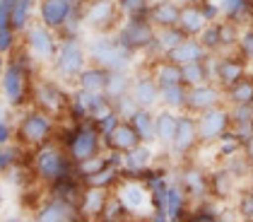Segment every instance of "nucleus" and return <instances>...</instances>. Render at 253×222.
Wrapping results in <instances>:
<instances>
[{"mask_svg":"<svg viewBox=\"0 0 253 222\" xmlns=\"http://www.w3.org/2000/svg\"><path fill=\"white\" fill-rule=\"evenodd\" d=\"M39 68L41 65L22 44L12 56H7V65L0 75V97L12 111H22L32 104V89Z\"/></svg>","mask_w":253,"mask_h":222,"instance_id":"1","label":"nucleus"},{"mask_svg":"<svg viewBox=\"0 0 253 222\" xmlns=\"http://www.w3.org/2000/svg\"><path fill=\"white\" fill-rule=\"evenodd\" d=\"M56 142L60 147H65V152L70 155V160L75 164L104 152V135H101V131L92 119H87V121H65V126H58Z\"/></svg>","mask_w":253,"mask_h":222,"instance_id":"2","label":"nucleus"},{"mask_svg":"<svg viewBox=\"0 0 253 222\" xmlns=\"http://www.w3.org/2000/svg\"><path fill=\"white\" fill-rule=\"evenodd\" d=\"M60 119H56L53 114L43 111L39 106L29 104L27 109H22L17 123H15V142H20L22 147L27 150H34L43 142L56 140V133H58Z\"/></svg>","mask_w":253,"mask_h":222,"instance_id":"3","label":"nucleus"},{"mask_svg":"<svg viewBox=\"0 0 253 222\" xmlns=\"http://www.w3.org/2000/svg\"><path fill=\"white\" fill-rule=\"evenodd\" d=\"M29 167H32L37 181L43 183V186H51L53 181H58V179L75 172V162L70 160L65 147H60L56 140L34 147L32 155H29Z\"/></svg>","mask_w":253,"mask_h":222,"instance_id":"4","label":"nucleus"},{"mask_svg":"<svg viewBox=\"0 0 253 222\" xmlns=\"http://www.w3.org/2000/svg\"><path fill=\"white\" fill-rule=\"evenodd\" d=\"M87 56L89 63H97L109 73H130L135 65V56L118 44L114 32H97L87 41Z\"/></svg>","mask_w":253,"mask_h":222,"instance_id":"5","label":"nucleus"},{"mask_svg":"<svg viewBox=\"0 0 253 222\" xmlns=\"http://www.w3.org/2000/svg\"><path fill=\"white\" fill-rule=\"evenodd\" d=\"M89 63L87 56V44L82 39H60L58 53L51 63V73L65 85H75L78 75L84 70V65Z\"/></svg>","mask_w":253,"mask_h":222,"instance_id":"6","label":"nucleus"},{"mask_svg":"<svg viewBox=\"0 0 253 222\" xmlns=\"http://www.w3.org/2000/svg\"><path fill=\"white\" fill-rule=\"evenodd\" d=\"M109 111H114V101L109 99L104 92H87V89L75 87L70 92L65 121H87V119L97 121Z\"/></svg>","mask_w":253,"mask_h":222,"instance_id":"7","label":"nucleus"},{"mask_svg":"<svg viewBox=\"0 0 253 222\" xmlns=\"http://www.w3.org/2000/svg\"><path fill=\"white\" fill-rule=\"evenodd\" d=\"M60 37L58 32H53L51 27L41 24L39 20H34L24 32H22V46L34 56V61L39 65H51L56 53H58Z\"/></svg>","mask_w":253,"mask_h":222,"instance_id":"8","label":"nucleus"},{"mask_svg":"<svg viewBox=\"0 0 253 222\" xmlns=\"http://www.w3.org/2000/svg\"><path fill=\"white\" fill-rule=\"evenodd\" d=\"M68 101H70V92L65 89V82H60L56 75L53 78L37 75L34 89H32V104L34 106L53 114L56 119H63L65 111H68Z\"/></svg>","mask_w":253,"mask_h":222,"instance_id":"9","label":"nucleus"},{"mask_svg":"<svg viewBox=\"0 0 253 222\" xmlns=\"http://www.w3.org/2000/svg\"><path fill=\"white\" fill-rule=\"evenodd\" d=\"M114 34L128 53L137 56V53H145L147 46L155 41L157 27L150 22V17H123Z\"/></svg>","mask_w":253,"mask_h":222,"instance_id":"10","label":"nucleus"},{"mask_svg":"<svg viewBox=\"0 0 253 222\" xmlns=\"http://www.w3.org/2000/svg\"><path fill=\"white\" fill-rule=\"evenodd\" d=\"M198 121V138H200V147H212L227 131H232V111L229 104H219L208 111H200L195 116Z\"/></svg>","mask_w":253,"mask_h":222,"instance_id":"11","label":"nucleus"},{"mask_svg":"<svg viewBox=\"0 0 253 222\" xmlns=\"http://www.w3.org/2000/svg\"><path fill=\"white\" fill-rule=\"evenodd\" d=\"M200 150V138H198V121L195 114L191 111H178V123H176V135L171 142L169 155L164 157H174L178 164L186 160H193V152Z\"/></svg>","mask_w":253,"mask_h":222,"instance_id":"12","label":"nucleus"},{"mask_svg":"<svg viewBox=\"0 0 253 222\" xmlns=\"http://www.w3.org/2000/svg\"><path fill=\"white\" fill-rule=\"evenodd\" d=\"M82 15H84V27L92 34L116 32V27L123 20L116 0H84L82 2Z\"/></svg>","mask_w":253,"mask_h":222,"instance_id":"13","label":"nucleus"},{"mask_svg":"<svg viewBox=\"0 0 253 222\" xmlns=\"http://www.w3.org/2000/svg\"><path fill=\"white\" fill-rule=\"evenodd\" d=\"M176 181L183 186L191 203H200L210 198V169H205L200 162L186 160L176 167Z\"/></svg>","mask_w":253,"mask_h":222,"instance_id":"14","label":"nucleus"},{"mask_svg":"<svg viewBox=\"0 0 253 222\" xmlns=\"http://www.w3.org/2000/svg\"><path fill=\"white\" fill-rule=\"evenodd\" d=\"M121 201L126 203V208L133 213V218H147L152 215V193L140 179H121L116 188H114Z\"/></svg>","mask_w":253,"mask_h":222,"instance_id":"15","label":"nucleus"},{"mask_svg":"<svg viewBox=\"0 0 253 222\" xmlns=\"http://www.w3.org/2000/svg\"><path fill=\"white\" fill-rule=\"evenodd\" d=\"M249 73H251V65L239 51H224L214 56V82L222 89L232 87L234 82L246 78Z\"/></svg>","mask_w":253,"mask_h":222,"instance_id":"16","label":"nucleus"},{"mask_svg":"<svg viewBox=\"0 0 253 222\" xmlns=\"http://www.w3.org/2000/svg\"><path fill=\"white\" fill-rule=\"evenodd\" d=\"M82 2L75 0H39L37 2V20L46 27H51L53 32H60L65 27V22L70 20Z\"/></svg>","mask_w":253,"mask_h":222,"instance_id":"17","label":"nucleus"},{"mask_svg":"<svg viewBox=\"0 0 253 222\" xmlns=\"http://www.w3.org/2000/svg\"><path fill=\"white\" fill-rule=\"evenodd\" d=\"M224 104V89L217 85V82L208 80L200 82V85H193L188 87V94H186V111L191 114H200V111H208L212 106H219Z\"/></svg>","mask_w":253,"mask_h":222,"instance_id":"18","label":"nucleus"},{"mask_svg":"<svg viewBox=\"0 0 253 222\" xmlns=\"http://www.w3.org/2000/svg\"><path fill=\"white\" fill-rule=\"evenodd\" d=\"M34 220L37 222H78L82 220V213H80L78 205L56 198V196H46L41 205L34 210Z\"/></svg>","mask_w":253,"mask_h":222,"instance_id":"19","label":"nucleus"},{"mask_svg":"<svg viewBox=\"0 0 253 222\" xmlns=\"http://www.w3.org/2000/svg\"><path fill=\"white\" fill-rule=\"evenodd\" d=\"M239 186H241V181L222 162H217L210 169V198H214L217 203H229L234 198H239V193H241Z\"/></svg>","mask_w":253,"mask_h":222,"instance_id":"20","label":"nucleus"},{"mask_svg":"<svg viewBox=\"0 0 253 222\" xmlns=\"http://www.w3.org/2000/svg\"><path fill=\"white\" fill-rule=\"evenodd\" d=\"M157 162L155 145L140 142L133 150L123 152V167H121V179H140V174Z\"/></svg>","mask_w":253,"mask_h":222,"instance_id":"21","label":"nucleus"},{"mask_svg":"<svg viewBox=\"0 0 253 222\" xmlns=\"http://www.w3.org/2000/svg\"><path fill=\"white\" fill-rule=\"evenodd\" d=\"M130 94L145 109H157L159 106V85H157V80L152 78L150 70H140V73L133 75Z\"/></svg>","mask_w":253,"mask_h":222,"instance_id":"22","label":"nucleus"},{"mask_svg":"<svg viewBox=\"0 0 253 222\" xmlns=\"http://www.w3.org/2000/svg\"><path fill=\"white\" fill-rule=\"evenodd\" d=\"M176 123H178V111L164 109V106H157L155 109L157 147L164 155H169V150H171V142H174V135H176Z\"/></svg>","mask_w":253,"mask_h":222,"instance_id":"23","label":"nucleus"},{"mask_svg":"<svg viewBox=\"0 0 253 222\" xmlns=\"http://www.w3.org/2000/svg\"><path fill=\"white\" fill-rule=\"evenodd\" d=\"M114 191L109 188H97V186H84V193H82V201H80V213H82V220H101L104 215V208L111 198Z\"/></svg>","mask_w":253,"mask_h":222,"instance_id":"24","label":"nucleus"},{"mask_svg":"<svg viewBox=\"0 0 253 222\" xmlns=\"http://www.w3.org/2000/svg\"><path fill=\"white\" fill-rule=\"evenodd\" d=\"M140 135H137V131L133 128V123L130 121H121L109 133V135H104V150H116V152H128V150H133L135 145H140Z\"/></svg>","mask_w":253,"mask_h":222,"instance_id":"25","label":"nucleus"},{"mask_svg":"<svg viewBox=\"0 0 253 222\" xmlns=\"http://www.w3.org/2000/svg\"><path fill=\"white\" fill-rule=\"evenodd\" d=\"M191 198L188 193L183 191V186L171 179L169 183V191H167V210H169V222H181V220H188L191 215Z\"/></svg>","mask_w":253,"mask_h":222,"instance_id":"26","label":"nucleus"},{"mask_svg":"<svg viewBox=\"0 0 253 222\" xmlns=\"http://www.w3.org/2000/svg\"><path fill=\"white\" fill-rule=\"evenodd\" d=\"M48 193L51 196H56V198H63V201L73 203V205H78L80 208V201H82V193H84V183L80 179L78 169L73 172V174H68V177H63L58 181H53L48 186Z\"/></svg>","mask_w":253,"mask_h":222,"instance_id":"27","label":"nucleus"},{"mask_svg":"<svg viewBox=\"0 0 253 222\" xmlns=\"http://www.w3.org/2000/svg\"><path fill=\"white\" fill-rule=\"evenodd\" d=\"M178 15H181V2L176 0H152L147 17L157 29L162 27H176L178 24Z\"/></svg>","mask_w":253,"mask_h":222,"instance_id":"28","label":"nucleus"},{"mask_svg":"<svg viewBox=\"0 0 253 222\" xmlns=\"http://www.w3.org/2000/svg\"><path fill=\"white\" fill-rule=\"evenodd\" d=\"M152 78L157 80L159 87H169V85H183V65L169 61V58H159V61L147 63Z\"/></svg>","mask_w":253,"mask_h":222,"instance_id":"29","label":"nucleus"},{"mask_svg":"<svg viewBox=\"0 0 253 222\" xmlns=\"http://www.w3.org/2000/svg\"><path fill=\"white\" fill-rule=\"evenodd\" d=\"M205 56H208V51L200 46L198 37H186V39L176 46V48H171V51L167 53V58H169V61H174V63H178V65H188V63L203 61Z\"/></svg>","mask_w":253,"mask_h":222,"instance_id":"30","label":"nucleus"},{"mask_svg":"<svg viewBox=\"0 0 253 222\" xmlns=\"http://www.w3.org/2000/svg\"><path fill=\"white\" fill-rule=\"evenodd\" d=\"M109 75H111V73H109L106 68H101L97 63H87L84 70L80 73L78 80H75V87L87 89V92H104V89H106Z\"/></svg>","mask_w":253,"mask_h":222,"instance_id":"31","label":"nucleus"},{"mask_svg":"<svg viewBox=\"0 0 253 222\" xmlns=\"http://www.w3.org/2000/svg\"><path fill=\"white\" fill-rule=\"evenodd\" d=\"M178 27L188 34V37H198L205 27L208 20L203 17L200 12V5L198 2H188V5H181V15H178Z\"/></svg>","mask_w":253,"mask_h":222,"instance_id":"32","label":"nucleus"},{"mask_svg":"<svg viewBox=\"0 0 253 222\" xmlns=\"http://www.w3.org/2000/svg\"><path fill=\"white\" fill-rule=\"evenodd\" d=\"M37 2L39 0H15L12 2V10H10V24L12 29L24 32L32 22L37 20Z\"/></svg>","mask_w":253,"mask_h":222,"instance_id":"33","label":"nucleus"},{"mask_svg":"<svg viewBox=\"0 0 253 222\" xmlns=\"http://www.w3.org/2000/svg\"><path fill=\"white\" fill-rule=\"evenodd\" d=\"M133 128L137 131L140 140L142 142H150V145H157V131H155V109H145L140 106L135 114H133Z\"/></svg>","mask_w":253,"mask_h":222,"instance_id":"34","label":"nucleus"},{"mask_svg":"<svg viewBox=\"0 0 253 222\" xmlns=\"http://www.w3.org/2000/svg\"><path fill=\"white\" fill-rule=\"evenodd\" d=\"M222 20H232L239 24L253 22V2L251 0H219Z\"/></svg>","mask_w":253,"mask_h":222,"instance_id":"35","label":"nucleus"},{"mask_svg":"<svg viewBox=\"0 0 253 222\" xmlns=\"http://www.w3.org/2000/svg\"><path fill=\"white\" fill-rule=\"evenodd\" d=\"M224 104H253V75L249 73L246 78L234 82L232 87L224 89Z\"/></svg>","mask_w":253,"mask_h":222,"instance_id":"36","label":"nucleus"},{"mask_svg":"<svg viewBox=\"0 0 253 222\" xmlns=\"http://www.w3.org/2000/svg\"><path fill=\"white\" fill-rule=\"evenodd\" d=\"M186 94H188V87L186 85L159 87V106L171 109V111H183L186 109Z\"/></svg>","mask_w":253,"mask_h":222,"instance_id":"37","label":"nucleus"},{"mask_svg":"<svg viewBox=\"0 0 253 222\" xmlns=\"http://www.w3.org/2000/svg\"><path fill=\"white\" fill-rule=\"evenodd\" d=\"M82 183H84V186H97V188H109V191H114L118 183H121V169L114 167V164H106L104 169H99L97 174L84 177Z\"/></svg>","mask_w":253,"mask_h":222,"instance_id":"38","label":"nucleus"},{"mask_svg":"<svg viewBox=\"0 0 253 222\" xmlns=\"http://www.w3.org/2000/svg\"><path fill=\"white\" fill-rule=\"evenodd\" d=\"M188 220H193V222H217V220H222V203L217 205L214 198H205V201H200V203H193V205H191V215H188Z\"/></svg>","mask_w":253,"mask_h":222,"instance_id":"39","label":"nucleus"},{"mask_svg":"<svg viewBox=\"0 0 253 222\" xmlns=\"http://www.w3.org/2000/svg\"><path fill=\"white\" fill-rule=\"evenodd\" d=\"M214 147V157H217V162L227 160V157H232V155H239V152H244V140L236 135V131H227L219 140L212 145Z\"/></svg>","mask_w":253,"mask_h":222,"instance_id":"40","label":"nucleus"},{"mask_svg":"<svg viewBox=\"0 0 253 222\" xmlns=\"http://www.w3.org/2000/svg\"><path fill=\"white\" fill-rule=\"evenodd\" d=\"M24 152L27 147H22L20 142H10V145H0V177L7 174L12 167H17L24 162Z\"/></svg>","mask_w":253,"mask_h":222,"instance_id":"41","label":"nucleus"},{"mask_svg":"<svg viewBox=\"0 0 253 222\" xmlns=\"http://www.w3.org/2000/svg\"><path fill=\"white\" fill-rule=\"evenodd\" d=\"M130 85H133V75H130V73H111L109 80H106L104 94L111 101H116L118 97H123V94L130 92Z\"/></svg>","mask_w":253,"mask_h":222,"instance_id":"42","label":"nucleus"},{"mask_svg":"<svg viewBox=\"0 0 253 222\" xmlns=\"http://www.w3.org/2000/svg\"><path fill=\"white\" fill-rule=\"evenodd\" d=\"M198 41H200V46L208 51V53H222V34H219V22H212V24H208L200 34H198Z\"/></svg>","mask_w":253,"mask_h":222,"instance_id":"43","label":"nucleus"},{"mask_svg":"<svg viewBox=\"0 0 253 222\" xmlns=\"http://www.w3.org/2000/svg\"><path fill=\"white\" fill-rule=\"evenodd\" d=\"M130 218H133V213L126 208V203L121 201L116 193H111V198H109L106 208H104L101 220L104 222H123V220H130Z\"/></svg>","mask_w":253,"mask_h":222,"instance_id":"44","label":"nucleus"},{"mask_svg":"<svg viewBox=\"0 0 253 222\" xmlns=\"http://www.w3.org/2000/svg\"><path fill=\"white\" fill-rule=\"evenodd\" d=\"M219 34H222V53L224 51H236L239 34H241V24L232 20H219Z\"/></svg>","mask_w":253,"mask_h":222,"instance_id":"45","label":"nucleus"},{"mask_svg":"<svg viewBox=\"0 0 253 222\" xmlns=\"http://www.w3.org/2000/svg\"><path fill=\"white\" fill-rule=\"evenodd\" d=\"M222 164L232 172L234 177L239 179V181H244V179H249V177H253L251 172V164H249V160H246V155L244 152H239V155H232V157H227V160H222Z\"/></svg>","mask_w":253,"mask_h":222,"instance_id":"46","label":"nucleus"},{"mask_svg":"<svg viewBox=\"0 0 253 222\" xmlns=\"http://www.w3.org/2000/svg\"><path fill=\"white\" fill-rule=\"evenodd\" d=\"M22 44V34L12 27H0V53L2 56H12Z\"/></svg>","mask_w":253,"mask_h":222,"instance_id":"47","label":"nucleus"},{"mask_svg":"<svg viewBox=\"0 0 253 222\" xmlns=\"http://www.w3.org/2000/svg\"><path fill=\"white\" fill-rule=\"evenodd\" d=\"M123 17H147L152 0H116Z\"/></svg>","mask_w":253,"mask_h":222,"instance_id":"48","label":"nucleus"},{"mask_svg":"<svg viewBox=\"0 0 253 222\" xmlns=\"http://www.w3.org/2000/svg\"><path fill=\"white\" fill-rule=\"evenodd\" d=\"M236 51L249 61V65H253V22L241 24V34H239V46Z\"/></svg>","mask_w":253,"mask_h":222,"instance_id":"49","label":"nucleus"},{"mask_svg":"<svg viewBox=\"0 0 253 222\" xmlns=\"http://www.w3.org/2000/svg\"><path fill=\"white\" fill-rule=\"evenodd\" d=\"M106 164H109V157H106V150H104V152H99L94 157H89V160L75 164V169H78L80 179H84V177H89V174H97L99 169H104Z\"/></svg>","mask_w":253,"mask_h":222,"instance_id":"50","label":"nucleus"},{"mask_svg":"<svg viewBox=\"0 0 253 222\" xmlns=\"http://www.w3.org/2000/svg\"><path fill=\"white\" fill-rule=\"evenodd\" d=\"M114 109H116V114L123 119V121H130V119H133V114L140 109V104H137L135 97L128 92V94H123V97H118V99L114 101Z\"/></svg>","mask_w":253,"mask_h":222,"instance_id":"51","label":"nucleus"},{"mask_svg":"<svg viewBox=\"0 0 253 222\" xmlns=\"http://www.w3.org/2000/svg\"><path fill=\"white\" fill-rule=\"evenodd\" d=\"M236 215H239L241 220L253 222V183L246 191L239 193V198H236Z\"/></svg>","mask_w":253,"mask_h":222,"instance_id":"52","label":"nucleus"},{"mask_svg":"<svg viewBox=\"0 0 253 222\" xmlns=\"http://www.w3.org/2000/svg\"><path fill=\"white\" fill-rule=\"evenodd\" d=\"M198 5H200V12H203V17L208 20V24L222 20V7H219V0H200Z\"/></svg>","mask_w":253,"mask_h":222,"instance_id":"53","label":"nucleus"},{"mask_svg":"<svg viewBox=\"0 0 253 222\" xmlns=\"http://www.w3.org/2000/svg\"><path fill=\"white\" fill-rule=\"evenodd\" d=\"M121 121H123V119L118 116V114H116V109H114V111L104 114L101 119H97L94 123H97V128L101 131V135H109V133H111V131H114V128H116V126H118Z\"/></svg>","mask_w":253,"mask_h":222,"instance_id":"54","label":"nucleus"},{"mask_svg":"<svg viewBox=\"0 0 253 222\" xmlns=\"http://www.w3.org/2000/svg\"><path fill=\"white\" fill-rule=\"evenodd\" d=\"M15 142V123L5 116H0V145Z\"/></svg>","mask_w":253,"mask_h":222,"instance_id":"55","label":"nucleus"},{"mask_svg":"<svg viewBox=\"0 0 253 222\" xmlns=\"http://www.w3.org/2000/svg\"><path fill=\"white\" fill-rule=\"evenodd\" d=\"M244 155H246V160H249V164H251V172H253V135L244 142Z\"/></svg>","mask_w":253,"mask_h":222,"instance_id":"56","label":"nucleus"},{"mask_svg":"<svg viewBox=\"0 0 253 222\" xmlns=\"http://www.w3.org/2000/svg\"><path fill=\"white\" fill-rule=\"evenodd\" d=\"M5 65H7V56H2V53H0V75H2V70H5Z\"/></svg>","mask_w":253,"mask_h":222,"instance_id":"57","label":"nucleus"},{"mask_svg":"<svg viewBox=\"0 0 253 222\" xmlns=\"http://www.w3.org/2000/svg\"><path fill=\"white\" fill-rule=\"evenodd\" d=\"M2 203H5V191H2V183H0V208H2Z\"/></svg>","mask_w":253,"mask_h":222,"instance_id":"58","label":"nucleus"},{"mask_svg":"<svg viewBox=\"0 0 253 222\" xmlns=\"http://www.w3.org/2000/svg\"><path fill=\"white\" fill-rule=\"evenodd\" d=\"M176 2H181V5H188V2H200V0H176Z\"/></svg>","mask_w":253,"mask_h":222,"instance_id":"59","label":"nucleus"},{"mask_svg":"<svg viewBox=\"0 0 253 222\" xmlns=\"http://www.w3.org/2000/svg\"><path fill=\"white\" fill-rule=\"evenodd\" d=\"M75 2H84V0H75Z\"/></svg>","mask_w":253,"mask_h":222,"instance_id":"60","label":"nucleus"},{"mask_svg":"<svg viewBox=\"0 0 253 222\" xmlns=\"http://www.w3.org/2000/svg\"><path fill=\"white\" fill-rule=\"evenodd\" d=\"M251 2H253V0H251Z\"/></svg>","mask_w":253,"mask_h":222,"instance_id":"61","label":"nucleus"}]
</instances>
